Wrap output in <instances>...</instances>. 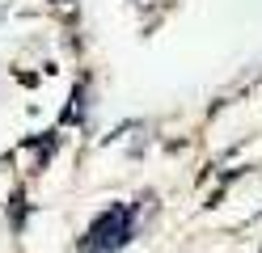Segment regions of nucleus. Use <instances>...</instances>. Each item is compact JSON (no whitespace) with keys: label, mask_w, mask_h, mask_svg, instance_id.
I'll return each instance as SVG.
<instances>
[{"label":"nucleus","mask_w":262,"mask_h":253,"mask_svg":"<svg viewBox=\"0 0 262 253\" xmlns=\"http://www.w3.org/2000/svg\"><path fill=\"white\" fill-rule=\"evenodd\" d=\"M127 232H131V219L123 207H110L106 215H97L93 219V228L85 236V245H80V253H114L123 241H127Z\"/></svg>","instance_id":"obj_1"}]
</instances>
